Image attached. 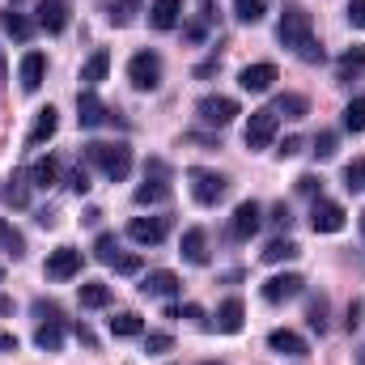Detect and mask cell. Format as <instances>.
<instances>
[{"mask_svg":"<svg viewBox=\"0 0 365 365\" xmlns=\"http://www.w3.org/2000/svg\"><path fill=\"white\" fill-rule=\"evenodd\" d=\"M344 187L349 191H365V158H353L344 166Z\"/></svg>","mask_w":365,"mask_h":365,"instance_id":"cell-38","label":"cell"},{"mask_svg":"<svg viewBox=\"0 0 365 365\" xmlns=\"http://www.w3.org/2000/svg\"><path fill=\"white\" fill-rule=\"evenodd\" d=\"M306 323H310L314 331H327V297H323V293L310 297V306H306Z\"/></svg>","mask_w":365,"mask_h":365,"instance_id":"cell-35","label":"cell"},{"mask_svg":"<svg viewBox=\"0 0 365 365\" xmlns=\"http://www.w3.org/2000/svg\"><path fill=\"white\" fill-rule=\"evenodd\" d=\"M276 81V64H268V60H259V64H247L242 73H238V86L247 93H268Z\"/></svg>","mask_w":365,"mask_h":365,"instance_id":"cell-14","label":"cell"},{"mask_svg":"<svg viewBox=\"0 0 365 365\" xmlns=\"http://www.w3.org/2000/svg\"><path fill=\"white\" fill-rule=\"evenodd\" d=\"M365 68V47H349L344 56H340V81H349V77H357Z\"/></svg>","mask_w":365,"mask_h":365,"instance_id":"cell-33","label":"cell"},{"mask_svg":"<svg viewBox=\"0 0 365 365\" xmlns=\"http://www.w3.org/2000/svg\"><path fill=\"white\" fill-rule=\"evenodd\" d=\"M140 289H145L149 297H175V293H179L182 284H179V276H175V272L158 268V272H149V276H145V284H140Z\"/></svg>","mask_w":365,"mask_h":365,"instance_id":"cell-24","label":"cell"},{"mask_svg":"<svg viewBox=\"0 0 365 365\" xmlns=\"http://www.w3.org/2000/svg\"><path fill=\"white\" fill-rule=\"evenodd\" d=\"M272 110L284 115V119H306V115H310V102H306L302 93H280L272 102Z\"/></svg>","mask_w":365,"mask_h":365,"instance_id":"cell-27","label":"cell"},{"mask_svg":"<svg viewBox=\"0 0 365 365\" xmlns=\"http://www.w3.org/2000/svg\"><path fill=\"white\" fill-rule=\"evenodd\" d=\"M0 26H4V34H13L17 43H26V38L34 34V21H30L26 13H13V9H9V13H0Z\"/></svg>","mask_w":365,"mask_h":365,"instance_id":"cell-28","label":"cell"},{"mask_svg":"<svg viewBox=\"0 0 365 365\" xmlns=\"http://www.w3.org/2000/svg\"><path fill=\"white\" fill-rule=\"evenodd\" d=\"M276 123H280V115H276L272 106H259V110H251V119H247V132H242V140H247V149H251V153L272 145V140H276Z\"/></svg>","mask_w":365,"mask_h":365,"instance_id":"cell-4","label":"cell"},{"mask_svg":"<svg viewBox=\"0 0 365 365\" xmlns=\"http://www.w3.org/2000/svg\"><path fill=\"white\" fill-rule=\"evenodd\" d=\"M306 289V280L297 272H280V276H272V280H264V302H272V306H280V302H293L297 293Z\"/></svg>","mask_w":365,"mask_h":365,"instance_id":"cell-12","label":"cell"},{"mask_svg":"<svg viewBox=\"0 0 365 365\" xmlns=\"http://www.w3.org/2000/svg\"><path fill=\"white\" fill-rule=\"evenodd\" d=\"M170 349H175V340H170L166 331H149V336H145V353L158 357V353H170Z\"/></svg>","mask_w":365,"mask_h":365,"instance_id":"cell-40","label":"cell"},{"mask_svg":"<svg viewBox=\"0 0 365 365\" xmlns=\"http://www.w3.org/2000/svg\"><path fill=\"white\" fill-rule=\"evenodd\" d=\"M140 331H145V323H140L136 310H119V314L110 319V336H119V340H132V336H140Z\"/></svg>","mask_w":365,"mask_h":365,"instance_id":"cell-26","label":"cell"},{"mask_svg":"<svg viewBox=\"0 0 365 365\" xmlns=\"http://www.w3.org/2000/svg\"><path fill=\"white\" fill-rule=\"evenodd\" d=\"M0 314H13V302L9 297H0Z\"/></svg>","mask_w":365,"mask_h":365,"instance_id":"cell-52","label":"cell"},{"mask_svg":"<svg viewBox=\"0 0 365 365\" xmlns=\"http://www.w3.org/2000/svg\"><path fill=\"white\" fill-rule=\"evenodd\" d=\"M272 221H276V225H280V230L289 225V208H284V204H276V208H272Z\"/></svg>","mask_w":365,"mask_h":365,"instance_id":"cell-50","label":"cell"},{"mask_svg":"<svg viewBox=\"0 0 365 365\" xmlns=\"http://www.w3.org/2000/svg\"><path fill=\"white\" fill-rule=\"evenodd\" d=\"M0 353H17V336L13 331H0Z\"/></svg>","mask_w":365,"mask_h":365,"instance_id":"cell-48","label":"cell"},{"mask_svg":"<svg viewBox=\"0 0 365 365\" xmlns=\"http://www.w3.org/2000/svg\"><path fill=\"white\" fill-rule=\"evenodd\" d=\"M353 327H361V302L349 306V331H353Z\"/></svg>","mask_w":365,"mask_h":365,"instance_id":"cell-49","label":"cell"},{"mask_svg":"<svg viewBox=\"0 0 365 365\" xmlns=\"http://www.w3.org/2000/svg\"><path fill=\"white\" fill-rule=\"evenodd\" d=\"M166 234H170V217H136V221L128 225V238H132L136 247H158Z\"/></svg>","mask_w":365,"mask_h":365,"instance_id":"cell-11","label":"cell"},{"mask_svg":"<svg viewBox=\"0 0 365 365\" xmlns=\"http://www.w3.org/2000/svg\"><path fill=\"white\" fill-rule=\"evenodd\" d=\"M106 302H110V289H106L102 280H86V284H81V306H86V310H102Z\"/></svg>","mask_w":365,"mask_h":365,"instance_id":"cell-31","label":"cell"},{"mask_svg":"<svg viewBox=\"0 0 365 365\" xmlns=\"http://www.w3.org/2000/svg\"><path fill=\"white\" fill-rule=\"evenodd\" d=\"M86 162H90V166H98V170H102L110 182H123L128 175H132V149H128V145H106V140H93V145H86Z\"/></svg>","mask_w":365,"mask_h":365,"instance_id":"cell-2","label":"cell"},{"mask_svg":"<svg viewBox=\"0 0 365 365\" xmlns=\"http://www.w3.org/2000/svg\"><path fill=\"white\" fill-rule=\"evenodd\" d=\"M30 179H34V187H56V182H60V166H56V158H43V162H34Z\"/></svg>","mask_w":365,"mask_h":365,"instance_id":"cell-32","label":"cell"},{"mask_svg":"<svg viewBox=\"0 0 365 365\" xmlns=\"http://www.w3.org/2000/svg\"><path fill=\"white\" fill-rule=\"evenodd\" d=\"M276 43L280 47H289L297 60H306V64H323L327 56H323V47L314 43V34H310V13L306 9H284V17L276 21Z\"/></svg>","mask_w":365,"mask_h":365,"instance_id":"cell-1","label":"cell"},{"mask_svg":"<svg viewBox=\"0 0 365 365\" xmlns=\"http://www.w3.org/2000/svg\"><path fill=\"white\" fill-rule=\"evenodd\" d=\"M179 251H182V259L187 264H208V234L200 230V225H191V230H182V242H179Z\"/></svg>","mask_w":365,"mask_h":365,"instance_id":"cell-17","label":"cell"},{"mask_svg":"<svg viewBox=\"0 0 365 365\" xmlns=\"http://www.w3.org/2000/svg\"><path fill=\"white\" fill-rule=\"evenodd\" d=\"M195 115H200L208 128H225V123H234L238 102H234V98H225V93H204V98L195 102Z\"/></svg>","mask_w":365,"mask_h":365,"instance_id":"cell-7","label":"cell"},{"mask_svg":"<svg viewBox=\"0 0 365 365\" xmlns=\"http://www.w3.org/2000/svg\"><path fill=\"white\" fill-rule=\"evenodd\" d=\"M361 365H365V349H361Z\"/></svg>","mask_w":365,"mask_h":365,"instance_id":"cell-54","label":"cell"},{"mask_svg":"<svg viewBox=\"0 0 365 365\" xmlns=\"http://www.w3.org/2000/svg\"><path fill=\"white\" fill-rule=\"evenodd\" d=\"M336 145H340V140H336V132H319V136H314V158H319V162L336 158Z\"/></svg>","mask_w":365,"mask_h":365,"instance_id":"cell-39","label":"cell"},{"mask_svg":"<svg viewBox=\"0 0 365 365\" xmlns=\"http://www.w3.org/2000/svg\"><path fill=\"white\" fill-rule=\"evenodd\" d=\"M357 225H361V234H365V208H361V217H357Z\"/></svg>","mask_w":365,"mask_h":365,"instance_id":"cell-53","label":"cell"},{"mask_svg":"<svg viewBox=\"0 0 365 365\" xmlns=\"http://www.w3.org/2000/svg\"><path fill=\"white\" fill-rule=\"evenodd\" d=\"M166 319H204L200 306H166Z\"/></svg>","mask_w":365,"mask_h":365,"instance_id":"cell-43","label":"cell"},{"mask_svg":"<svg viewBox=\"0 0 365 365\" xmlns=\"http://www.w3.org/2000/svg\"><path fill=\"white\" fill-rule=\"evenodd\" d=\"M30 187H34V182H26V175H13V179H9V187H4V200L21 208V204H26V195H30Z\"/></svg>","mask_w":365,"mask_h":365,"instance_id":"cell-37","label":"cell"},{"mask_svg":"<svg viewBox=\"0 0 365 365\" xmlns=\"http://www.w3.org/2000/svg\"><path fill=\"white\" fill-rule=\"evenodd\" d=\"M34 314L38 319H60V306L56 302H34Z\"/></svg>","mask_w":365,"mask_h":365,"instance_id":"cell-46","label":"cell"},{"mask_svg":"<svg viewBox=\"0 0 365 365\" xmlns=\"http://www.w3.org/2000/svg\"><path fill=\"white\" fill-rule=\"evenodd\" d=\"M182 17V0H153L149 4V26L153 30H175Z\"/></svg>","mask_w":365,"mask_h":365,"instance_id":"cell-20","label":"cell"},{"mask_svg":"<svg viewBox=\"0 0 365 365\" xmlns=\"http://www.w3.org/2000/svg\"><path fill=\"white\" fill-rule=\"evenodd\" d=\"M162 200H170V166L153 158L145 166V182L136 187V204H162Z\"/></svg>","mask_w":365,"mask_h":365,"instance_id":"cell-3","label":"cell"},{"mask_svg":"<svg viewBox=\"0 0 365 365\" xmlns=\"http://www.w3.org/2000/svg\"><path fill=\"white\" fill-rule=\"evenodd\" d=\"M43 77H47V56H43V51H26V56H21V68H17L21 90L34 93L38 86H43Z\"/></svg>","mask_w":365,"mask_h":365,"instance_id":"cell-15","label":"cell"},{"mask_svg":"<svg viewBox=\"0 0 365 365\" xmlns=\"http://www.w3.org/2000/svg\"><path fill=\"white\" fill-rule=\"evenodd\" d=\"M0 234H4V221H0Z\"/></svg>","mask_w":365,"mask_h":365,"instance_id":"cell-55","label":"cell"},{"mask_svg":"<svg viewBox=\"0 0 365 365\" xmlns=\"http://www.w3.org/2000/svg\"><path fill=\"white\" fill-rule=\"evenodd\" d=\"M64 187H68V191H77V195H86V191H90V170H86V166L68 170V179H64Z\"/></svg>","mask_w":365,"mask_h":365,"instance_id":"cell-42","label":"cell"},{"mask_svg":"<svg viewBox=\"0 0 365 365\" xmlns=\"http://www.w3.org/2000/svg\"><path fill=\"white\" fill-rule=\"evenodd\" d=\"M38 26L47 34H60L68 26V0H38Z\"/></svg>","mask_w":365,"mask_h":365,"instance_id":"cell-19","label":"cell"},{"mask_svg":"<svg viewBox=\"0 0 365 365\" xmlns=\"http://www.w3.org/2000/svg\"><path fill=\"white\" fill-rule=\"evenodd\" d=\"M268 344H272L276 353H284V357H306L310 353V344L297 331H289V327H276L272 336H268Z\"/></svg>","mask_w":365,"mask_h":365,"instance_id":"cell-22","label":"cell"},{"mask_svg":"<svg viewBox=\"0 0 365 365\" xmlns=\"http://www.w3.org/2000/svg\"><path fill=\"white\" fill-rule=\"evenodd\" d=\"M0 280H4V268H0Z\"/></svg>","mask_w":365,"mask_h":365,"instance_id":"cell-56","label":"cell"},{"mask_svg":"<svg viewBox=\"0 0 365 365\" xmlns=\"http://www.w3.org/2000/svg\"><path fill=\"white\" fill-rule=\"evenodd\" d=\"M349 21L357 30H365V0H349Z\"/></svg>","mask_w":365,"mask_h":365,"instance_id":"cell-45","label":"cell"},{"mask_svg":"<svg viewBox=\"0 0 365 365\" xmlns=\"http://www.w3.org/2000/svg\"><path fill=\"white\" fill-rule=\"evenodd\" d=\"M259 221H264L259 204H255V200H242V204L234 208V217H230V238H234V242H251V238L259 234Z\"/></svg>","mask_w":365,"mask_h":365,"instance_id":"cell-8","label":"cell"},{"mask_svg":"<svg viewBox=\"0 0 365 365\" xmlns=\"http://www.w3.org/2000/svg\"><path fill=\"white\" fill-rule=\"evenodd\" d=\"M102 13H106V21L110 26H132L136 21V13H145V4L140 0H102Z\"/></svg>","mask_w":365,"mask_h":365,"instance_id":"cell-21","label":"cell"},{"mask_svg":"<svg viewBox=\"0 0 365 365\" xmlns=\"http://www.w3.org/2000/svg\"><path fill=\"white\" fill-rule=\"evenodd\" d=\"M242 319H247V306H242V297H225V302L217 306V331L234 336V331H242Z\"/></svg>","mask_w":365,"mask_h":365,"instance_id":"cell-18","label":"cell"},{"mask_svg":"<svg viewBox=\"0 0 365 365\" xmlns=\"http://www.w3.org/2000/svg\"><path fill=\"white\" fill-rule=\"evenodd\" d=\"M81 264H86V255L77 251V247H56L51 255H47V280H73V276H81Z\"/></svg>","mask_w":365,"mask_h":365,"instance_id":"cell-9","label":"cell"},{"mask_svg":"<svg viewBox=\"0 0 365 365\" xmlns=\"http://www.w3.org/2000/svg\"><path fill=\"white\" fill-rule=\"evenodd\" d=\"M310 230L314 234H340L344 230V208L336 204V200H314V208H310Z\"/></svg>","mask_w":365,"mask_h":365,"instance_id":"cell-10","label":"cell"},{"mask_svg":"<svg viewBox=\"0 0 365 365\" xmlns=\"http://www.w3.org/2000/svg\"><path fill=\"white\" fill-rule=\"evenodd\" d=\"M225 191H230L225 175H217V170H191V195H195V204L212 208V204L225 200Z\"/></svg>","mask_w":365,"mask_h":365,"instance_id":"cell-6","label":"cell"},{"mask_svg":"<svg viewBox=\"0 0 365 365\" xmlns=\"http://www.w3.org/2000/svg\"><path fill=\"white\" fill-rule=\"evenodd\" d=\"M110 268H115L119 276H136L140 272V255H123V251H119V255L110 259Z\"/></svg>","mask_w":365,"mask_h":365,"instance_id":"cell-41","label":"cell"},{"mask_svg":"<svg viewBox=\"0 0 365 365\" xmlns=\"http://www.w3.org/2000/svg\"><path fill=\"white\" fill-rule=\"evenodd\" d=\"M297 191H302V195H319V191H323V179H319V175H302V179H297Z\"/></svg>","mask_w":365,"mask_h":365,"instance_id":"cell-44","label":"cell"},{"mask_svg":"<svg viewBox=\"0 0 365 365\" xmlns=\"http://www.w3.org/2000/svg\"><path fill=\"white\" fill-rule=\"evenodd\" d=\"M264 13H268V0H234V17H238L242 26L264 21Z\"/></svg>","mask_w":365,"mask_h":365,"instance_id":"cell-30","label":"cell"},{"mask_svg":"<svg viewBox=\"0 0 365 365\" xmlns=\"http://www.w3.org/2000/svg\"><path fill=\"white\" fill-rule=\"evenodd\" d=\"M110 119V110H106V102L98 98L93 90H81L77 93V123L81 128H102Z\"/></svg>","mask_w":365,"mask_h":365,"instance_id":"cell-13","label":"cell"},{"mask_svg":"<svg viewBox=\"0 0 365 365\" xmlns=\"http://www.w3.org/2000/svg\"><path fill=\"white\" fill-rule=\"evenodd\" d=\"M344 128L349 132H365V98H353L344 106Z\"/></svg>","mask_w":365,"mask_h":365,"instance_id":"cell-36","label":"cell"},{"mask_svg":"<svg viewBox=\"0 0 365 365\" xmlns=\"http://www.w3.org/2000/svg\"><path fill=\"white\" fill-rule=\"evenodd\" d=\"M115 255H119V238H115V234H98V242H93V259L110 268Z\"/></svg>","mask_w":365,"mask_h":365,"instance_id":"cell-34","label":"cell"},{"mask_svg":"<svg viewBox=\"0 0 365 365\" xmlns=\"http://www.w3.org/2000/svg\"><path fill=\"white\" fill-rule=\"evenodd\" d=\"M56 132H60V110H56V106H43V110L34 115V128H30L26 145H30V149H38V145H47Z\"/></svg>","mask_w":365,"mask_h":365,"instance_id":"cell-16","label":"cell"},{"mask_svg":"<svg viewBox=\"0 0 365 365\" xmlns=\"http://www.w3.org/2000/svg\"><path fill=\"white\" fill-rule=\"evenodd\" d=\"M128 81L136 90H158L162 86V56L158 51H136L128 60Z\"/></svg>","mask_w":365,"mask_h":365,"instance_id":"cell-5","label":"cell"},{"mask_svg":"<svg viewBox=\"0 0 365 365\" xmlns=\"http://www.w3.org/2000/svg\"><path fill=\"white\" fill-rule=\"evenodd\" d=\"M208 73H217V60H204V64L195 68V77H208Z\"/></svg>","mask_w":365,"mask_h":365,"instance_id":"cell-51","label":"cell"},{"mask_svg":"<svg viewBox=\"0 0 365 365\" xmlns=\"http://www.w3.org/2000/svg\"><path fill=\"white\" fill-rule=\"evenodd\" d=\"M293 153H302V140H297V136L280 140V158H293Z\"/></svg>","mask_w":365,"mask_h":365,"instance_id":"cell-47","label":"cell"},{"mask_svg":"<svg viewBox=\"0 0 365 365\" xmlns=\"http://www.w3.org/2000/svg\"><path fill=\"white\" fill-rule=\"evenodd\" d=\"M297 255H302V247L293 238H272L264 247V264H284V259H297Z\"/></svg>","mask_w":365,"mask_h":365,"instance_id":"cell-29","label":"cell"},{"mask_svg":"<svg viewBox=\"0 0 365 365\" xmlns=\"http://www.w3.org/2000/svg\"><path fill=\"white\" fill-rule=\"evenodd\" d=\"M106 73H110V56H106V51H93L90 60L81 64V81H86V90H93L98 81H106Z\"/></svg>","mask_w":365,"mask_h":365,"instance_id":"cell-25","label":"cell"},{"mask_svg":"<svg viewBox=\"0 0 365 365\" xmlns=\"http://www.w3.org/2000/svg\"><path fill=\"white\" fill-rule=\"evenodd\" d=\"M34 344L43 353H60V344H64V319H43L38 331H34Z\"/></svg>","mask_w":365,"mask_h":365,"instance_id":"cell-23","label":"cell"}]
</instances>
